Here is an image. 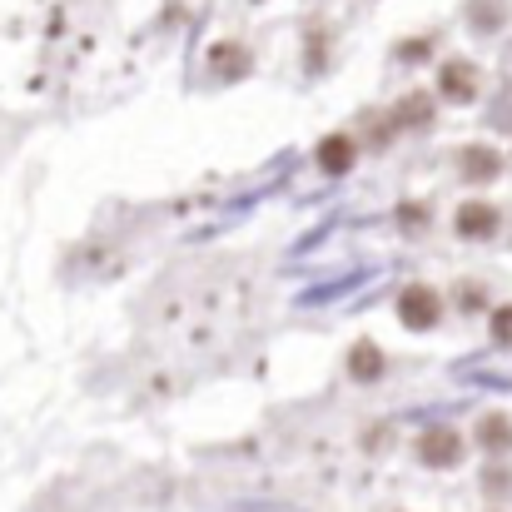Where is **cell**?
Masks as SVG:
<instances>
[{"mask_svg": "<svg viewBox=\"0 0 512 512\" xmlns=\"http://www.w3.org/2000/svg\"><path fill=\"white\" fill-rule=\"evenodd\" d=\"M418 463L423 468H458L463 463V433L458 428H423L418 433Z\"/></svg>", "mask_w": 512, "mask_h": 512, "instance_id": "6da1fadb", "label": "cell"}, {"mask_svg": "<svg viewBox=\"0 0 512 512\" xmlns=\"http://www.w3.org/2000/svg\"><path fill=\"white\" fill-rule=\"evenodd\" d=\"M398 319H403L408 329H433V324L443 319V299H438L428 284H408V289L398 294Z\"/></svg>", "mask_w": 512, "mask_h": 512, "instance_id": "7a4b0ae2", "label": "cell"}, {"mask_svg": "<svg viewBox=\"0 0 512 512\" xmlns=\"http://www.w3.org/2000/svg\"><path fill=\"white\" fill-rule=\"evenodd\" d=\"M478 65L473 60H448L443 65V75H438V90H443V100H453V105H468V100H478Z\"/></svg>", "mask_w": 512, "mask_h": 512, "instance_id": "3957f363", "label": "cell"}, {"mask_svg": "<svg viewBox=\"0 0 512 512\" xmlns=\"http://www.w3.org/2000/svg\"><path fill=\"white\" fill-rule=\"evenodd\" d=\"M453 224H458V234H463V239H493V234L503 229V214H498L488 199H468V204L458 209V219H453Z\"/></svg>", "mask_w": 512, "mask_h": 512, "instance_id": "277c9868", "label": "cell"}, {"mask_svg": "<svg viewBox=\"0 0 512 512\" xmlns=\"http://www.w3.org/2000/svg\"><path fill=\"white\" fill-rule=\"evenodd\" d=\"M458 170H463V179H473V184H488L493 174L503 170V155L488 150V145H463L458 150Z\"/></svg>", "mask_w": 512, "mask_h": 512, "instance_id": "5b68a950", "label": "cell"}, {"mask_svg": "<svg viewBox=\"0 0 512 512\" xmlns=\"http://www.w3.org/2000/svg\"><path fill=\"white\" fill-rule=\"evenodd\" d=\"M209 70L224 75V80H244V75H249V50L234 45V40H219V45L209 50Z\"/></svg>", "mask_w": 512, "mask_h": 512, "instance_id": "8992f818", "label": "cell"}, {"mask_svg": "<svg viewBox=\"0 0 512 512\" xmlns=\"http://www.w3.org/2000/svg\"><path fill=\"white\" fill-rule=\"evenodd\" d=\"M393 125H398V130H423V125H433V100H428L423 90L403 95L398 110H393Z\"/></svg>", "mask_w": 512, "mask_h": 512, "instance_id": "52a82bcc", "label": "cell"}, {"mask_svg": "<svg viewBox=\"0 0 512 512\" xmlns=\"http://www.w3.org/2000/svg\"><path fill=\"white\" fill-rule=\"evenodd\" d=\"M353 155H358V145L348 135H324V145H319V165L329 174H348L353 170Z\"/></svg>", "mask_w": 512, "mask_h": 512, "instance_id": "ba28073f", "label": "cell"}, {"mask_svg": "<svg viewBox=\"0 0 512 512\" xmlns=\"http://www.w3.org/2000/svg\"><path fill=\"white\" fill-rule=\"evenodd\" d=\"M348 373H353L358 383L383 378V348H378V343H353V353H348Z\"/></svg>", "mask_w": 512, "mask_h": 512, "instance_id": "9c48e42d", "label": "cell"}, {"mask_svg": "<svg viewBox=\"0 0 512 512\" xmlns=\"http://www.w3.org/2000/svg\"><path fill=\"white\" fill-rule=\"evenodd\" d=\"M478 443H483L488 453H508V448H512V418H503V413H488V418L478 423Z\"/></svg>", "mask_w": 512, "mask_h": 512, "instance_id": "30bf717a", "label": "cell"}, {"mask_svg": "<svg viewBox=\"0 0 512 512\" xmlns=\"http://www.w3.org/2000/svg\"><path fill=\"white\" fill-rule=\"evenodd\" d=\"M468 20H473V30H498V25L508 20V10H503L498 0H473V5H468Z\"/></svg>", "mask_w": 512, "mask_h": 512, "instance_id": "8fae6325", "label": "cell"}, {"mask_svg": "<svg viewBox=\"0 0 512 512\" xmlns=\"http://www.w3.org/2000/svg\"><path fill=\"white\" fill-rule=\"evenodd\" d=\"M483 493H488V498H508L512 493V473L508 468H488V473H483Z\"/></svg>", "mask_w": 512, "mask_h": 512, "instance_id": "7c38bea8", "label": "cell"}, {"mask_svg": "<svg viewBox=\"0 0 512 512\" xmlns=\"http://www.w3.org/2000/svg\"><path fill=\"white\" fill-rule=\"evenodd\" d=\"M493 343H503V348H512V304H503V309H493Z\"/></svg>", "mask_w": 512, "mask_h": 512, "instance_id": "4fadbf2b", "label": "cell"}, {"mask_svg": "<svg viewBox=\"0 0 512 512\" xmlns=\"http://www.w3.org/2000/svg\"><path fill=\"white\" fill-rule=\"evenodd\" d=\"M483 304V289L478 284H458V309H478Z\"/></svg>", "mask_w": 512, "mask_h": 512, "instance_id": "5bb4252c", "label": "cell"}, {"mask_svg": "<svg viewBox=\"0 0 512 512\" xmlns=\"http://www.w3.org/2000/svg\"><path fill=\"white\" fill-rule=\"evenodd\" d=\"M493 125H498V130H512V85H508V100H498V110H493Z\"/></svg>", "mask_w": 512, "mask_h": 512, "instance_id": "9a60e30c", "label": "cell"}, {"mask_svg": "<svg viewBox=\"0 0 512 512\" xmlns=\"http://www.w3.org/2000/svg\"><path fill=\"white\" fill-rule=\"evenodd\" d=\"M428 50H433L428 40H403V50H398V55H403V60H428Z\"/></svg>", "mask_w": 512, "mask_h": 512, "instance_id": "2e32d148", "label": "cell"}]
</instances>
